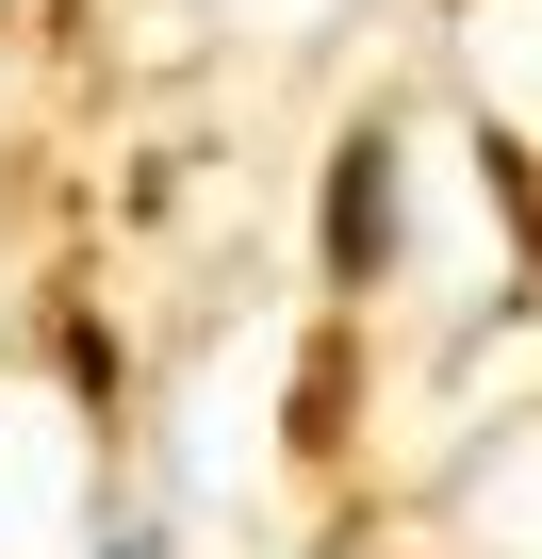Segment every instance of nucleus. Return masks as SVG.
Listing matches in <instances>:
<instances>
[{
    "label": "nucleus",
    "instance_id": "f03ea898",
    "mask_svg": "<svg viewBox=\"0 0 542 559\" xmlns=\"http://www.w3.org/2000/svg\"><path fill=\"white\" fill-rule=\"evenodd\" d=\"M99 559H148V543H99Z\"/></svg>",
    "mask_w": 542,
    "mask_h": 559
},
{
    "label": "nucleus",
    "instance_id": "f257e3e1",
    "mask_svg": "<svg viewBox=\"0 0 542 559\" xmlns=\"http://www.w3.org/2000/svg\"><path fill=\"white\" fill-rule=\"evenodd\" d=\"M378 247H395V148L362 132L329 165V280H378Z\"/></svg>",
    "mask_w": 542,
    "mask_h": 559
}]
</instances>
